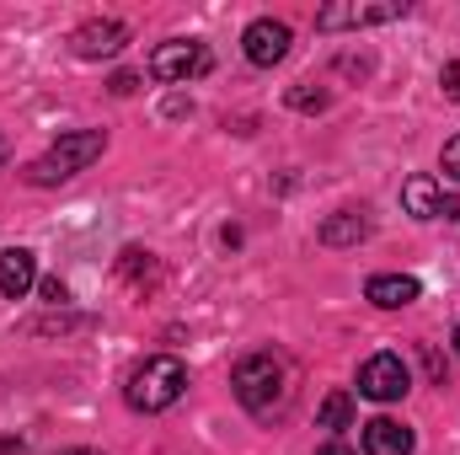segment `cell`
Segmentation results:
<instances>
[{"instance_id": "cell-18", "label": "cell", "mask_w": 460, "mask_h": 455, "mask_svg": "<svg viewBox=\"0 0 460 455\" xmlns=\"http://www.w3.org/2000/svg\"><path fill=\"white\" fill-rule=\"evenodd\" d=\"M445 177H456V183H460V134L445 145Z\"/></svg>"}, {"instance_id": "cell-25", "label": "cell", "mask_w": 460, "mask_h": 455, "mask_svg": "<svg viewBox=\"0 0 460 455\" xmlns=\"http://www.w3.org/2000/svg\"><path fill=\"white\" fill-rule=\"evenodd\" d=\"M450 343H456V353H460V327H456V338H450Z\"/></svg>"}, {"instance_id": "cell-3", "label": "cell", "mask_w": 460, "mask_h": 455, "mask_svg": "<svg viewBox=\"0 0 460 455\" xmlns=\"http://www.w3.org/2000/svg\"><path fill=\"white\" fill-rule=\"evenodd\" d=\"M182 391H188V364L172 353H155V359L128 370V407L134 413H166Z\"/></svg>"}, {"instance_id": "cell-2", "label": "cell", "mask_w": 460, "mask_h": 455, "mask_svg": "<svg viewBox=\"0 0 460 455\" xmlns=\"http://www.w3.org/2000/svg\"><path fill=\"white\" fill-rule=\"evenodd\" d=\"M102 150H108V134H102V129H75V134H59L22 177H27L32 188H54V183H70L75 172H86Z\"/></svg>"}, {"instance_id": "cell-17", "label": "cell", "mask_w": 460, "mask_h": 455, "mask_svg": "<svg viewBox=\"0 0 460 455\" xmlns=\"http://www.w3.org/2000/svg\"><path fill=\"white\" fill-rule=\"evenodd\" d=\"M43 300H49V306H65V300H70L65 279H43Z\"/></svg>"}, {"instance_id": "cell-23", "label": "cell", "mask_w": 460, "mask_h": 455, "mask_svg": "<svg viewBox=\"0 0 460 455\" xmlns=\"http://www.w3.org/2000/svg\"><path fill=\"white\" fill-rule=\"evenodd\" d=\"M5 156H11V145H5V134H0V166H5Z\"/></svg>"}, {"instance_id": "cell-19", "label": "cell", "mask_w": 460, "mask_h": 455, "mask_svg": "<svg viewBox=\"0 0 460 455\" xmlns=\"http://www.w3.org/2000/svg\"><path fill=\"white\" fill-rule=\"evenodd\" d=\"M134 92H139V76L118 70V76H113V97H134Z\"/></svg>"}, {"instance_id": "cell-24", "label": "cell", "mask_w": 460, "mask_h": 455, "mask_svg": "<svg viewBox=\"0 0 460 455\" xmlns=\"http://www.w3.org/2000/svg\"><path fill=\"white\" fill-rule=\"evenodd\" d=\"M65 455H102V451H65Z\"/></svg>"}, {"instance_id": "cell-21", "label": "cell", "mask_w": 460, "mask_h": 455, "mask_svg": "<svg viewBox=\"0 0 460 455\" xmlns=\"http://www.w3.org/2000/svg\"><path fill=\"white\" fill-rule=\"evenodd\" d=\"M0 455H27V445L22 440H0Z\"/></svg>"}, {"instance_id": "cell-11", "label": "cell", "mask_w": 460, "mask_h": 455, "mask_svg": "<svg viewBox=\"0 0 460 455\" xmlns=\"http://www.w3.org/2000/svg\"><path fill=\"white\" fill-rule=\"evenodd\" d=\"M32 279H38L32 252H27V246H5V252H0V295H5V300H22V295L32 290Z\"/></svg>"}, {"instance_id": "cell-5", "label": "cell", "mask_w": 460, "mask_h": 455, "mask_svg": "<svg viewBox=\"0 0 460 455\" xmlns=\"http://www.w3.org/2000/svg\"><path fill=\"white\" fill-rule=\"evenodd\" d=\"M407 386H412V375H407L402 353H375L358 370V397H369V402H402Z\"/></svg>"}, {"instance_id": "cell-1", "label": "cell", "mask_w": 460, "mask_h": 455, "mask_svg": "<svg viewBox=\"0 0 460 455\" xmlns=\"http://www.w3.org/2000/svg\"><path fill=\"white\" fill-rule=\"evenodd\" d=\"M230 386H235V402H241L252 418H268V424H273V418H284L289 402H295V364H289V353L262 348V353H246V359L235 364Z\"/></svg>"}, {"instance_id": "cell-22", "label": "cell", "mask_w": 460, "mask_h": 455, "mask_svg": "<svg viewBox=\"0 0 460 455\" xmlns=\"http://www.w3.org/2000/svg\"><path fill=\"white\" fill-rule=\"evenodd\" d=\"M445 220H460V199H445V210H439Z\"/></svg>"}, {"instance_id": "cell-4", "label": "cell", "mask_w": 460, "mask_h": 455, "mask_svg": "<svg viewBox=\"0 0 460 455\" xmlns=\"http://www.w3.org/2000/svg\"><path fill=\"white\" fill-rule=\"evenodd\" d=\"M209 70V49L204 43H193V38H172V43H155V54H150V76L155 81H193V76H204Z\"/></svg>"}, {"instance_id": "cell-9", "label": "cell", "mask_w": 460, "mask_h": 455, "mask_svg": "<svg viewBox=\"0 0 460 455\" xmlns=\"http://www.w3.org/2000/svg\"><path fill=\"white\" fill-rule=\"evenodd\" d=\"M364 455H412V429L396 418H369L364 424Z\"/></svg>"}, {"instance_id": "cell-16", "label": "cell", "mask_w": 460, "mask_h": 455, "mask_svg": "<svg viewBox=\"0 0 460 455\" xmlns=\"http://www.w3.org/2000/svg\"><path fill=\"white\" fill-rule=\"evenodd\" d=\"M439 86H445V97H450V103H460V59H450V65L439 70Z\"/></svg>"}, {"instance_id": "cell-8", "label": "cell", "mask_w": 460, "mask_h": 455, "mask_svg": "<svg viewBox=\"0 0 460 455\" xmlns=\"http://www.w3.org/2000/svg\"><path fill=\"white\" fill-rule=\"evenodd\" d=\"M75 54L81 59H108V54H118L123 43H128V27L123 22H113V16H102V22H86V27H75Z\"/></svg>"}, {"instance_id": "cell-15", "label": "cell", "mask_w": 460, "mask_h": 455, "mask_svg": "<svg viewBox=\"0 0 460 455\" xmlns=\"http://www.w3.org/2000/svg\"><path fill=\"white\" fill-rule=\"evenodd\" d=\"M289 108H300V113H322V108H327V92H311V86H295V92H289Z\"/></svg>"}, {"instance_id": "cell-14", "label": "cell", "mask_w": 460, "mask_h": 455, "mask_svg": "<svg viewBox=\"0 0 460 455\" xmlns=\"http://www.w3.org/2000/svg\"><path fill=\"white\" fill-rule=\"evenodd\" d=\"M348 424H353V397H348V391H332V397L322 402V429L338 434V429H348Z\"/></svg>"}, {"instance_id": "cell-13", "label": "cell", "mask_w": 460, "mask_h": 455, "mask_svg": "<svg viewBox=\"0 0 460 455\" xmlns=\"http://www.w3.org/2000/svg\"><path fill=\"white\" fill-rule=\"evenodd\" d=\"M364 236H369L364 210H343V215H332V220L322 226V241H327V246H353V241H364Z\"/></svg>"}, {"instance_id": "cell-10", "label": "cell", "mask_w": 460, "mask_h": 455, "mask_svg": "<svg viewBox=\"0 0 460 455\" xmlns=\"http://www.w3.org/2000/svg\"><path fill=\"white\" fill-rule=\"evenodd\" d=\"M364 295H369L380 311H402V306L418 300V279H412V273H375V279L364 284Z\"/></svg>"}, {"instance_id": "cell-7", "label": "cell", "mask_w": 460, "mask_h": 455, "mask_svg": "<svg viewBox=\"0 0 460 455\" xmlns=\"http://www.w3.org/2000/svg\"><path fill=\"white\" fill-rule=\"evenodd\" d=\"M241 43H246V59L268 70V65H279V59L289 54V27L273 22V16H257V22L241 32Z\"/></svg>"}, {"instance_id": "cell-20", "label": "cell", "mask_w": 460, "mask_h": 455, "mask_svg": "<svg viewBox=\"0 0 460 455\" xmlns=\"http://www.w3.org/2000/svg\"><path fill=\"white\" fill-rule=\"evenodd\" d=\"M316 455H353V451H348L343 440H327V445H322V451H316Z\"/></svg>"}, {"instance_id": "cell-12", "label": "cell", "mask_w": 460, "mask_h": 455, "mask_svg": "<svg viewBox=\"0 0 460 455\" xmlns=\"http://www.w3.org/2000/svg\"><path fill=\"white\" fill-rule=\"evenodd\" d=\"M402 204H407V215H418V220H439L445 193H439L434 177H407V183H402Z\"/></svg>"}, {"instance_id": "cell-6", "label": "cell", "mask_w": 460, "mask_h": 455, "mask_svg": "<svg viewBox=\"0 0 460 455\" xmlns=\"http://www.w3.org/2000/svg\"><path fill=\"white\" fill-rule=\"evenodd\" d=\"M407 5L402 0H385V5H353V0H338V5H322L316 11V27L322 32H338V27H375V22H396Z\"/></svg>"}]
</instances>
